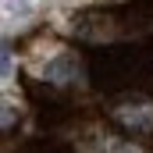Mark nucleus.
Returning a JSON list of instances; mask_svg holds the SVG:
<instances>
[{
    "mask_svg": "<svg viewBox=\"0 0 153 153\" xmlns=\"http://www.w3.org/2000/svg\"><path fill=\"white\" fill-rule=\"evenodd\" d=\"M14 125H18V107L0 103V132H7V128H14Z\"/></svg>",
    "mask_w": 153,
    "mask_h": 153,
    "instance_id": "f03ea898",
    "label": "nucleus"
},
{
    "mask_svg": "<svg viewBox=\"0 0 153 153\" xmlns=\"http://www.w3.org/2000/svg\"><path fill=\"white\" fill-rule=\"evenodd\" d=\"M46 75L53 78V82H68V78H75V61H71V57H61L57 64L46 68Z\"/></svg>",
    "mask_w": 153,
    "mask_h": 153,
    "instance_id": "f257e3e1",
    "label": "nucleus"
},
{
    "mask_svg": "<svg viewBox=\"0 0 153 153\" xmlns=\"http://www.w3.org/2000/svg\"><path fill=\"white\" fill-rule=\"evenodd\" d=\"M11 71V50H7V43H0V75H7Z\"/></svg>",
    "mask_w": 153,
    "mask_h": 153,
    "instance_id": "7ed1b4c3",
    "label": "nucleus"
}]
</instances>
